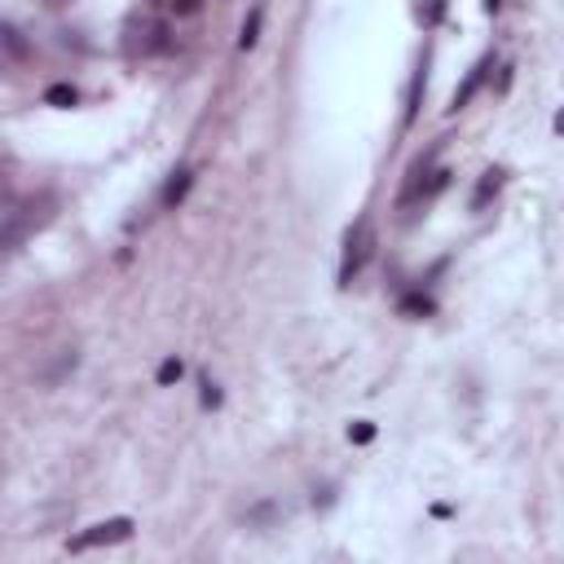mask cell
Returning <instances> with one entry per match:
<instances>
[{
  "instance_id": "8fae6325",
  "label": "cell",
  "mask_w": 564,
  "mask_h": 564,
  "mask_svg": "<svg viewBox=\"0 0 564 564\" xmlns=\"http://www.w3.org/2000/svg\"><path fill=\"white\" fill-rule=\"evenodd\" d=\"M150 4L172 9V13H198V4H203V0H150Z\"/></svg>"
},
{
  "instance_id": "ba28073f",
  "label": "cell",
  "mask_w": 564,
  "mask_h": 564,
  "mask_svg": "<svg viewBox=\"0 0 564 564\" xmlns=\"http://www.w3.org/2000/svg\"><path fill=\"white\" fill-rule=\"evenodd\" d=\"M260 18H264V9H251V18L242 22V35H238V48H251L260 40Z\"/></svg>"
},
{
  "instance_id": "8992f818",
  "label": "cell",
  "mask_w": 564,
  "mask_h": 564,
  "mask_svg": "<svg viewBox=\"0 0 564 564\" xmlns=\"http://www.w3.org/2000/svg\"><path fill=\"white\" fill-rule=\"evenodd\" d=\"M185 189H189V167H181V172H172V181L163 185V207H176V203L185 198Z\"/></svg>"
},
{
  "instance_id": "7c38bea8",
  "label": "cell",
  "mask_w": 564,
  "mask_h": 564,
  "mask_svg": "<svg viewBox=\"0 0 564 564\" xmlns=\"http://www.w3.org/2000/svg\"><path fill=\"white\" fill-rule=\"evenodd\" d=\"M172 379H181V361H176V357H167V361L159 366V383H172Z\"/></svg>"
},
{
  "instance_id": "6da1fadb",
  "label": "cell",
  "mask_w": 564,
  "mask_h": 564,
  "mask_svg": "<svg viewBox=\"0 0 564 564\" xmlns=\"http://www.w3.org/2000/svg\"><path fill=\"white\" fill-rule=\"evenodd\" d=\"M53 207L57 198L53 194H26V198H13L0 207V251H13L22 247L35 229H44L53 220Z\"/></svg>"
},
{
  "instance_id": "5b68a950",
  "label": "cell",
  "mask_w": 564,
  "mask_h": 564,
  "mask_svg": "<svg viewBox=\"0 0 564 564\" xmlns=\"http://www.w3.org/2000/svg\"><path fill=\"white\" fill-rule=\"evenodd\" d=\"M485 70H489V57H480V62H476V66L467 70V79H463V88L454 93V101H449V110H463V106H467V101L476 97V88L485 84Z\"/></svg>"
},
{
  "instance_id": "9a60e30c",
  "label": "cell",
  "mask_w": 564,
  "mask_h": 564,
  "mask_svg": "<svg viewBox=\"0 0 564 564\" xmlns=\"http://www.w3.org/2000/svg\"><path fill=\"white\" fill-rule=\"evenodd\" d=\"M502 9V0H485V13H498Z\"/></svg>"
},
{
  "instance_id": "52a82bcc",
  "label": "cell",
  "mask_w": 564,
  "mask_h": 564,
  "mask_svg": "<svg viewBox=\"0 0 564 564\" xmlns=\"http://www.w3.org/2000/svg\"><path fill=\"white\" fill-rule=\"evenodd\" d=\"M432 308H436V304H432V300H427L423 291H410V295L401 300V313H410V317H427Z\"/></svg>"
},
{
  "instance_id": "277c9868",
  "label": "cell",
  "mask_w": 564,
  "mask_h": 564,
  "mask_svg": "<svg viewBox=\"0 0 564 564\" xmlns=\"http://www.w3.org/2000/svg\"><path fill=\"white\" fill-rule=\"evenodd\" d=\"M132 538V520L128 516H115V520H101L93 529H84L79 538H70V551H88V546H110V542H128Z\"/></svg>"
},
{
  "instance_id": "4fadbf2b",
  "label": "cell",
  "mask_w": 564,
  "mask_h": 564,
  "mask_svg": "<svg viewBox=\"0 0 564 564\" xmlns=\"http://www.w3.org/2000/svg\"><path fill=\"white\" fill-rule=\"evenodd\" d=\"M348 436H352V441H370V436H375V423H357Z\"/></svg>"
},
{
  "instance_id": "9c48e42d",
  "label": "cell",
  "mask_w": 564,
  "mask_h": 564,
  "mask_svg": "<svg viewBox=\"0 0 564 564\" xmlns=\"http://www.w3.org/2000/svg\"><path fill=\"white\" fill-rule=\"evenodd\" d=\"M498 185H502V172H498V167H489V172L480 176V185H476V198H471V203L480 207V203H485L489 194H498Z\"/></svg>"
},
{
  "instance_id": "7a4b0ae2",
  "label": "cell",
  "mask_w": 564,
  "mask_h": 564,
  "mask_svg": "<svg viewBox=\"0 0 564 564\" xmlns=\"http://www.w3.org/2000/svg\"><path fill=\"white\" fill-rule=\"evenodd\" d=\"M375 256V220L357 216L352 229L344 234V260H339V286H352V278L366 269V260Z\"/></svg>"
},
{
  "instance_id": "2e32d148",
  "label": "cell",
  "mask_w": 564,
  "mask_h": 564,
  "mask_svg": "<svg viewBox=\"0 0 564 564\" xmlns=\"http://www.w3.org/2000/svg\"><path fill=\"white\" fill-rule=\"evenodd\" d=\"M53 4H62V0H53Z\"/></svg>"
},
{
  "instance_id": "30bf717a",
  "label": "cell",
  "mask_w": 564,
  "mask_h": 564,
  "mask_svg": "<svg viewBox=\"0 0 564 564\" xmlns=\"http://www.w3.org/2000/svg\"><path fill=\"white\" fill-rule=\"evenodd\" d=\"M44 101H48V106H75V88H70V84H53V88L44 93Z\"/></svg>"
},
{
  "instance_id": "5bb4252c",
  "label": "cell",
  "mask_w": 564,
  "mask_h": 564,
  "mask_svg": "<svg viewBox=\"0 0 564 564\" xmlns=\"http://www.w3.org/2000/svg\"><path fill=\"white\" fill-rule=\"evenodd\" d=\"M220 401V392L212 388V379H203V405H216Z\"/></svg>"
},
{
  "instance_id": "3957f363",
  "label": "cell",
  "mask_w": 564,
  "mask_h": 564,
  "mask_svg": "<svg viewBox=\"0 0 564 564\" xmlns=\"http://www.w3.org/2000/svg\"><path fill=\"white\" fill-rule=\"evenodd\" d=\"M123 48H128V53H141V57L167 53V48H172V31H167V22H159V18H150V13H132V18L123 22Z\"/></svg>"
}]
</instances>
